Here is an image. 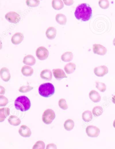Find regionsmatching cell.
<instances>
[{
  "label": "cell",
  "instance_id": "1",
  "mask_svg": "<svg viewBox=\"0 0 115 149\" xmlns=\"http://www.w3.org/2000/svg\"><path fill=\"white\" fill-rule=\"evenodd\" d=\"M92 10L87 4L83 3L78 6L75 10V16L78 20L87 21L91 18Z\"/></svg>",
  "mask_w": 115,
  "mask_h": 149
},
{
  "label": "cell",
  "instance_id": "2",
  "mask_svg": "<svg viewBox=\"0 0 115 149\" xmlns=\"http://www.w3.org/2000/svg\"><path fill=\"white\" fill-rule=\"evenodd\" d=\"M14 106L17 110L25 112L29 110L31 107V102L26 96H20L14 101Z\"/></svg>",
  "mask_w": 115,
  "mask_h": 149
},
{
  "label": "cell",
  "instance_id": "3",
  "mask_svg": "<svg viewBox=\"0 0 115 149\" xmlns=\"http://www.w3.org/2000/svg\"><path fill=\"white\" fill-rule=\"evenodd\" d=\"M38 91L41 96L47 98L54 94L55 89L53 84L50 83H46L40 86Z\"/></svg>",
  "mask_w": 115,
  "mask_h": 149
},
{
  "label": "cell",
  "instance_id": "4",
  "mask_svg": "<svg viewBox=\"0 0 115 149\" xmlns=\"http://www.w3.org/2000/svg\"><path fill=\"white\" fill-rule=\"evenodd\" d=\"M55 118V114L54 111L51 109H47L44 111L42 115V119L45 124L49 125L51 124Z\"/></svg>",
  "mask_w": 115,
  "mask_h": 149
},
{
  "label": "cell",
  "instance_id": "5",
  "mask_svg": "<svg viewBox=\"0 0 115 149\" xmlns=\"http://www.w3.org/2000/svg\"><path fill=\"white\" fill-rule=\"evenodd\" d=\"M5 18L7 21L11 23L17 24L21 19L20 15L14 11H10L6 15Z\"/></svg>",
  "mask_w": 115,
  "mask_h": 149
},
{
  "label": "cell",
  "instance_id": "6",
  "mask_svg": "<svg viewBox=\"0 0 115 149\" xmlns=\"http://www.w3.org/2000/svg\"><path fill=\"white\" fill-rule=\"evenodd\" d=\"M36 54L38 59L43 61L46 59L48 58L49 52L45 47L41 46L40 47L37 49Z\"/></svg>",
  "mask_w": 115,
  "mask_h": 149
},
{
  "label": "cell",
  "instance_id": "7",
  "mask_svg": "<svg viewBox=\"0 0 115 149\" xmlns=\"http://www.w3.org/2000/svg\"><path fill=\"white\" fill-rule=\"evenodd\" d=\"M86 133L89 137H97L100 134V129L95 126L90 125L86 127Z\"/></svg>",
  "mask_w": 115,
  "mask_h": 149
},
{
  "label": "cell",
  "instance_id": "8",
  "mask_svg": "<svg viewBox=\"0 0 115 149\" xmlns=\"http://www.w3.org/2000/svg\"><path fill=\"white\" fill-rule=\"evenodd\" d=\"M94 53L99 55L103 56L107 52V49L105 47L101 45L94 44L93 46Z\"/></svg>",
  "mask_w": 115,
  "mask_h": 149
},
{
  "label": "cell",
  "instance_id": "9",
  "mask_svg": "<svg viewBox=\"0 0 115 149\" xmlns=\"http://www.w3.org/2000/svg\"><path fill=\"white\" fill-rule=\"evenodd\" d=\"M108 72V69L105 65H101L94 69V73L97 77H104Z\"/></svg>",
  "mask_w": 115,
  "mask_h": 149
},
{
  "label": "cell",
  "instance_id": "10",
  "mask_svg": "<svg viewBox=\"0 0 115 149\" xmlns=\"http://www.w3.org/2000/svg\"><path fill=\"white\" fill-rule=\"evenodd\" d=\"M0 74L2 80L5 82H8V81H9L11 78V74L9 70L5 67L2 68L1 69L0 71Z\"/></svg>",
  "mask_w": 115,
  "mask_h": 149
},
{
  "label": "cell",
  "instance_id": "11",
  "mask_svg": "<svg viewBox=\"0 0 115 149\" xmlns=\"http://www.w3.org/2000/svg\"><path fill=\"white\" fill-rule=\"evenodd\" d=\"M19 132L20 136L24 137H28L31 136V131L30 128L26 125H22L19 130Z\"/></svg>",
  "mask_w": 115,
  "mask_h": 149
},
{
  "label": "cell",
  "instance_id": "12",
  "mask_svg": "<svg viewBox=\"0 0 115 149\" xmlns=\"http://www.w3.org/2000/svg\"><path fill=\"white\" fill-rule=\"evenodd\" d=\"M24 36L21 33H16L13 35L11 38V42L14 45H19L23 41Z\"/></svg>",
  "mask_w": 115,
  "mask_h": 149
},
{
  "label": "cell",
  "instance_id": "13",
  "mask_svg": "<svg viewBox=\"0 0 115 149\" xmlns=\"http://www.w3.org/2000/svg\"><path fill=\"white\" fill-rule=\"evenodd\" d=\"M53 73L54 77L57 80H60L63 78H67L65 72L61 69H54L53 70Z\"/></svg>",
  "mask_w": 115,
  "mask_h": 149
},
{
  "label": "cell",
  "instance_id": "14",
  "mask_svg": "<svg viewBox=\"0 0 115 149\" xmlns=\"http://www.w3.org/2000/svg\"><path fill=\"white\" fill-rule=\"evenodd\" d=\"M89 98L94 103H98L101 100V96L98 92L92 90L89 93Z\"/></svg>",
  "mask_w": 115,
  "mask_h": 149
},
{
  "label": "cell",
  "instance_id": "15",
  "mask_svg": "<svg viewBox=\"0 0 115 149\" xmlns=\"http://www.w3.org/2000/svg\"><path fill=\"white\" fill-rule=\"evenodd\" d=\"M57 30L54 27H50L46 30L45 34L47 38L50 40L54 39L56 36Z\"/></svg>",
  "mask_w": 115,
  "mask_h": 149
},
{
  "label": "cell",
  "instance_id": "16",
  "mask_svg": "<svg viewBox=\"0 0 115 149\" xmlns=\"http://www.w3.org/2000/svg\"><path fill=\"white\" fill-rule=\"evenodd\" d=\"M36 63V59L34 56L31 55H28L24 57L23 60V63L24 64L27 65H34Z\"/></svg>",
  "mask_w": 115,
  "mask_h": 149
},
{
  "label": "cell",
  "instance_id": "17",
  "mask_svg": "<svg viewBox=\"0 0 115 149\" xmlns=\"http://www.w3.org/2000/svg\"><path fill=\"white\" fill-rule=\"evenodd\" d=\"M33 68L29 65H24L21 69L22 74L25 77H31L33 74Z\"/></svg>",
  "mask_w": 115,
  "mask_h": 149
},
{
  "label": "cell",
  "instance_id": "18",
  "mask_svg": "<svg viewBox=\"0 0 115 149\" xmlns=\"http://www.w3.org/2000/svg\"><path fill=\"white\" fill-rule=\"evenodd\" d=\"M10 114V110L8 108H1L0 109V122L5 121L6 118Z\"/></svg>",
  "mask_w": 115,
  "mask_h": 149
},
{
  "label": "cell",
  "instance_id": "19",
  "mask_svg": "<svg viewBox=\"0 0 115 149\" xmlns=\"http://www.w3.org/2000/svg\"><path fill=\"white\" fill-rule=\"evenodd\" d=\"M40 77L44 80L50 81L52 78V72L50 70H44L41 73Z\"/></svg>",
  "mask_w": 115,
  "mask_h": 149
},
{
  "label": "cell",
  "instance_id": "20",
  "mask_svg": "<svg viewBox=\"0 0 115 149\" xmlns=\"http://www.w3.org/2000/svg\"><path fill=\"white\" fill-rule=\"evenodd\" d=\"M76 68V65L74 63H70L67 64L64 67V69L65 72L67 74H71L74 72Z\"/></svg>",
  "mask_w": 115,
  "mask_h": 149
},
{
  "label": "cell",
  "instance_id": "21",
  "mask_svg": "<svg viewBox=\"0 0 115 149\" xmlns=\"http://www.w3.org/2000/svg\"><path fill=\"white\" fill-rule=\"evenodd\" d=\"M52 6L55 10H60L64 7V4L62 0H53Z\"/></svg>",
  "mask_w": 115,
  "mask_h": 149
},
{
  "label": "cell",
  "instance_id": "22",
  "mask_svg": "<svg viewBox=\"0 0 115 149\" xmlns=\"http://www.w3.org/2000/svg\"><path fill=\"white\" fill-rule=\"evenodd\" d=\"M8 120L10 125L14 126H19L20 125L21 122V120L18 117L14 115L10 116L8 118Z\"/></svg>",
  "mask_w": 115,
  "mask_h": 149
},
{
  "label": "cell",
  "instance_id": "23",
  "mask_svg": "<svg viewBox=\"0 0 115 149\" xmlns=\"http://www.w3.org/2000/svg\"><path fill=\"white\" fill-rule=\"evenodd\" d=\"M61 59L64 62H69L71 61L73 58V55L71 52H65L61 56Z\"/></svg>",
  "mask_w": 115,
  "mask_h": 149
},
{
  "label": "cell",
  "instance_id": "24",
  "mask_svg": "<svg viewBox=\"0 0 115 149\" xmlns=\"http://www.w3.org/2000/svg\"><path fill=\"white\" fill-rule=\"evenodd\" d=\"M56 21L60 25H65L67 23V18L63 14H58L56 15Z\"/></svg>",
  "mask_w": 115,
  "mask_h": 149
},
{
  "label": "cell",
  "instance_id": "25",
  "mask_svg": "<svg viewBox=\"0 0 115 149\" xmlns=\"http://www.w3.org/2000/svg\"><path fill=\"white\" fill-rule=\"evenodd\" d=\"M82 118L85 122H90L93 118L92 112L89 110H86V111H85L82 113Z\"/></svg>",
  "mask_w": 115,
  "mask_h": 149
},
{
  "label": "cell",
  "instance_id": "26",
  "mask_svg": "<svg viewBox=\"0 0 115 149\" xmlns=\"http://www.w3.org/2000/svg\"><path fill=\"white\" fill-rule=\"evenodd\" d=\"M74 122L72 119H68L65 121L64 123V127L67 131H71L74 127Z\"/></svg>",
  "mask_w": 115,
  "mask_h": 149
},
{
  "label": "cell",
  "instance_id": "27",
  "mask_svg": "<svg viewBox=\"0 0 115 149\" xmlns=\"http://www.w3.org/2000/svg\"><path fill=\"white\" fill-rule=\"evenodd\" d=\"M103 113V109L101 106H96L92 110V113L96 117H98Z\"/></svg>",
  "mask_w": 115,
  "mask_h": 149
},
{
  "label": "cell",
  "instance_id": "28",
  "mask_svg": "<svg viewBox=\"0 0 115 149\" xmlns=\"http://www.w3.org/2000/svg\"><path fill=\"white\" fill-rule=\"evenodd\" d=\"M40 3V2L39 0H27L26 1V4L29 7H36L39 5Z\"/></svg>",
  "mask_w": 115,
  "mask_h": 149
},
{
  "label": "cell",
  "instance_id": "29",
  "mask_svg": "<svg viewBox=\"0 0 115 149\" xmlns=\"http://www.w3.org/2000/svg\"><path fill=\"white\" fill-rule=\"evenodd\" d=\"M98 4L100 8L103 9H107L110 6L108 0H99Z\"/></svg>",
  "mask_w": 115,
  "mask_h": 149
},
{
  "label": "cell",
  "instance_id": "30",
  "mask_svg": "<svg viewBox=\"0 0 115 149\" xmlns=\"http://www.w3.org/2000/svg\"><path fill=\"white\" fill-rule=\"evenodd\" d=\"M96 87L101 92H104L107 89L106 85L103 83L100 82H96Z\"/></svg>",
  "mask_w": 115,
  "mask_h": 149
},
{
  "label": "cell",
  "instance_id": "31",
  "mask_svg": "<svg viewBox=\"0 0 115 149\" xmlns=\"http://www.w3.org/2000/svg\"><path fill=\"white\" fill-rule=\"evenodd\" d=\"M45 144L41 141H37L34 144L32 147V149H45Z\"/></svg>",
  "mask_w": 115,
  "mask_h": 149
},
{
  "label": "cell",
  "instance_id": "32",
  "mask_svg": "<svg viewBox=\"0 0 115 149\" xmlns=\"http://www.w3.org/2000/svg\"><path fill=\"white\" fill-rule=\"evenodd\" d=\"M59 106L63 110H67L68 109V105L67 104L66 100L64 99H61L59 101Z\"/></svg>",
  "mask_w": 115,
  "mask_h": 149
},
{
  "label": "cell",
  "instance_id": "33",
  "mask_svg": "<svg viewBox=\"0 0 115 149\" xmlns=\"http://www.w3.org/2000/svg\"><path fill=\"white\" fill-rule=\"evenodd\" d=\"M33 89V88L32 87L30 86H22L19 88V91L21 93H27V92L31 91Z\"/></svg>",
  "mask_w": 115,
  "mask_h": 149
},
{
  "label": "cell",
  "instance_id": "34",
  "mask_svg": "<svg viewBox=\"0 0 115 149\" xmlns=\"http://www.w3.org/2000/svg\"><path fill=\"white\" fill-rule=\"evenodd\" d=\"M8 103V99L5 96L1 95H0V106L1 107L6 106Z\"/></svg>",
  "mask_w": 115,
  "mask_h": 149
},
{
  "label": "cell",
  "instance_id": "35",
  "mask_svg": "<svg viewBox=\"0 0 115 149\" xmlns=\"http://www.w3.org/2000/svg\"><path fill=\"white\" fill-rule=\"evenodd\" d=\"M65 5L70 6L74 4V0H63Z\"/></svg>",
  "mask_w": 115,
  "mask_h": 149
},
{
  "label": "cell",
  "instance_id": "36",
  "mask_svg": "<svg viewBox=\"0 0 115 149\" xmlns=\"http://www.w3.org/2000/svg\"><path fill=\"white\" fill-rule=\"evenodd\" d=\"M45 149H57V146L53 143L49 144L47 145Z\"/></svg>",
  "mask_w": 115,
  "mask_h": 149
},
{
  "label": "cell",
  "instance_id": "37",
  "mask_svg": "<svg viewBox=\"0 0 115 149\" xmlns=\"http://www.w3.org/2000/svg\"><path fill=\"white\" fill-rule=\"evenodd\" d=\"M5 89L1 86H0V94L1 95H4L5 94Z\"/></svg>",
  "mask_w": 115,
  "mask_h": 149
},
{
  "label": "cell",
  "instance_id": "38",
  "mask_svg": "<svg viewBox=\"0 0 115 149\" xmlns=\"http://www.w3.org/2000/svg\"><path fill=\"white\" fill-rule=\"evenodd\" d=\"M112 102L114 103V104H115V95H114L112 98Z\"/></svg>",
  "mask_w": 115,
  "mask_h": 149
},
{
  "label": "cell",
  "instance_id": "39",
  "mask_svg": "<svg viewBox=\"0 0 115 149\" xmlns=\"http://www.w3.org/2000/svg\"><path fill=\"white\" fill-rule=\"evenodd\" d=\"M113 125L114 128H115V120H114V122H113Z\"/></svg>",
  "mask_w": 115,
  "mask_h": 149
},
{
  "label": "cell",
  "instance_id": "40",
  "mask_svg": "<svg viewBox=\"0 0 115 149\" xmlns=\"http://www.w3.org/2000/svg\"><path fill=\"white\" fill-rule=\"evenodd\" d=\"M113 45L115 46V38H114V40H113Z\"/></svg>",
  "mask_w": 115,
  "mask_h": 149
}]
</instances>
